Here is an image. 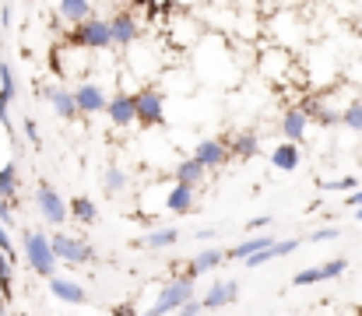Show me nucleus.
<instances>
[{
  "label": "nucleus",
  "mask_w": 362,
  "mask_h": 316,
  "mask_svg": "<svg viewBox=\"0 0 362 316\" xmlns=\"http://www.w3.org/2000/svg\"><path fill=\"white\" fill-rule=\"evenodd\" d=\"M21 253H25V264L39 274V278H57V257L49 250V235L42 228H25L21 235Z\"/></svg>",
  "instance_id": "obj_1"
},
{
  "label": "nucleus",
  "mask_w": 362,
  "mask_h": 316,
  "mask_svg": "<svg viewBox=\"0 0 362 316\" xmlns=\"http://www.w3.org/2000/svg\"><path fill=\"white\" fill-rule=\"evenodd\" d=\"M190 299H194V281L180 274V278H173V281H165V285L158 288V299L148 306L144 316H176L180 306L190 303Z\"/></svg>",
  "instance_id": "obj_2"
},
{
  "label": "nucleus",
  "mask_w": 362,
  "mask_h": 316,
  "mask_svg": "<svg viewBox=\"0 0 362 316\" xmlns=\"http://www.w3.org/2000/svg\"><path fill=\"white\" fill-rule=\"evenodd\" d=\"M67 42H71V46H81V49H110V46H113V42H110V25H106V18H88V21L74 25V28L67 32Z\"/></svg>",
  "instance_id": "obj_3"
},
{
  "label": "nucleus",
  "mask_w": 362,
  "mask_h": 316,
  "mask_svg": "<svg viewBox=\"0 0 362 316\" xmlns=\"http://www.w3.org/2000/svg\"><path fill=\"white\" fill-rule=\"evenodd\" d=\"M49 250H53L57 264H60V260H64V264H92V260H95V250H92L85 239H74V235H67V232L49 235Z\"/></svg>",
  "instance_id": "obj_4"
},
{
  "label": "nucleus",
  "mask_w": 362,
  "mask_h": 316,
  "mask_svg": "<svg viewBox=\"0 0 362 316\" xmlns=\"http://www.w3.org/2000/svg\"><path fill=\"white\" fill-rule=\"evenodd\" d=\"M165 119V99L158 88H141L134 92V123L141 127H158Z\"/></svg>",
  "instance_id": "obj_5"
},
{
  "label": "nucleus",
  "mask_w": 362,
  "mask_h": 316,
  "mask_svg": "<svg viewBox=\"0 0 362 316\" xmlns=\"http://www.w3.org/2000/svg\"><path fill=\"white\" fill-rule=\"evenodd\" d=\"M190 158H194L204 172H208V169H222V165H229V148H226L222 137H204V141H197V148H194Z\"/></svg>",
  "instance_id": "obj_6"
},
{
  "label": "nucleus",
  "mask_w": 362,
  "mask_h": 316,
  "mask_svg": "<svg viewBox=\"0 0 362 316\" xmlns=\"http://www.w3.org/2000/svg\"><path fill=\"white\" fill-rule=\"evenodd\" d=\"M35 204H39V211H42L46 225H64V221H67V201H64L49 183H39V190H35Z\"/></svg>",
  "instance_id": "obj_7"
},
{
  "label": "nucleus",
  "mask_w": 362,
  "mask_h": 316,
  "mask_svg": "<svg viewBox=\"0 0 362 316\" xmlns=\"http://www.w3.org/2000/svg\"><path fill=\"white\" fill-rule=\"evenodd\" d=\"M18 99V81H14V67L7 60H0V127L11 134L14 123H11V103Z\"/></svg>",
  "instance_id": "obj_8"
},
{
  "label": "nucleus",
  "mask_w": 362,
  "mask_h": 316,
  "mask_svg": "<svg viewBox=\"0 0 362 316\" xmlns=\"http://www.w3.org/2000/svg\"><path fill=\"white\" fill-rule=\"evenodd\" d=\"M71 99H74V109H78V112H88V116H92V112H106V103H110L106 92H103L95 81L74 85V88H71Z\"/></svg>",
  "instance_id": "obj_9"
},
{
  "label": "nucleus",
  "mask_w": 362,
  "mask_h": 316,
  "mask_svg": "<svg viewBox=\"0 0 362 316\" xmlns=\"http://www.w3.org/2000/svg\"><path fill=\"white\" fill-rule=\"evenodd\" d=\"M236 295H240V285L236 281H215L211 288H208V295L201 299V310H222V306H233L236 303Z\"/></svg>",
  "instance_id": "obj_10"
},
{
  "label": "nucleus",
  "mask_w": 362,
  "mask_h": 316,
  "mask_svg": "<svg viewBox=\"0 0 362 316\" xmlns=\"http://www.w3.org/2000/svg\"><path fill=\"white\" fill-rule=\"evenodd\" d=\"M106 25H110V42H113V46H130V42L137 39V18H134L130 11H120V14L110 18Z\"/></svg>",
  "instance_id": "obj_11"
},
{
  "label": "nucleus",
  "mask_w": 362,
  "mask_h": 316,
  "mask_svg": "<svg viewBox=\"0 0 362 316\" xmlns=\"http://www.w3.org/2000/svg\"><path fill=\"white\" fill-rule=\"evenodd\" d=\"M49 292L60 299V303H67V306H85L88 303V292L78 285V281H71V278H49Z\"/></svg>",
  "instance_id": "obj_12"
},
{
  "label": "nucleus",
  "mask_w": 362,
  "mask_h": 316,
  "mask_svg": "<svg viewBox=\"0 0 362 316\" xmlns=\"http://www.w3.org/2000/svg\"><path fill=\"white\" fill-rule=\"evenodd\" d=\"M42 99L53 105V112H57L60 119H74V116H78L74 99H71V88H64V85H46V88H42Z\"/></svg>",
  "instance_id": "obj_13"
},
{
  "label": "nucleus",
  "mask_w": 362,
  "mask_h": 316,
  "mask_svg": "<svg viewBox=\"0 0 362 316\" xmlns=\"http://www.w3.org/2000/svg\"><path fill=\"white\" fill-rule=\"evenodd\" d=\"M306 116H303V109L299 105H288L285 109V116H281V137H285V144H299L303 137H306Z\"/></svg>",
  "instance_id": "obj_14"
},
{
  "label": "nucleus",
  "mask_w": 362,
  "mask_h": 316,
  "mask_svg": "<svg viewBox=\"0 0 362 316\" xmlns=\"http://www.w3.org/2000/svg\"><path fill=\"white\" fill-rule=\"evenodd\" d=\"M292 250H299V239H274L271 246H264L260 253H253L250 260H246V267L253 271V267H264V264H271V260H278V257H288Z\"/></svg>",
  "instance_id": "obj_15"
},
{
  "label": "nucleus",
  "mask_w": 362,
  "mask_h": 316,
  "mask_svg": "<svg viewBox=\"0 0 362 316\" xmlns=\"http://www.w3.org/2000/svg\"><path fill=\"white\" fill-rule=\"evenodd\" d=\"M57 14H60V21L64 25H81V21H88V18H95V7L88 4V0H60L57 4Z\"/></svg>",
  "instance_id": "obj_16"
},
{
  "label": "nucleus",
  "mask_w": 362,
  "mask_h": 316,
  "mask_svg": "<svg viewBox=\"0 0 362 316\" xmlns=\"http://www.w3.org/2000/svg\"><path fill=\"white\" fill-rule=\"evenodd\" d=\"M226 148H229V158H253L260 151V137L253 130H243V134H233V137H222Z\"/></svg>",
  "instance_id": "obj_17"
},
{
  "label": "nucleus",
  "mask_w": 362,
  "mask_h": 316,
  "mask_svg": "<svg viewBox=\"0 0 362 316\" xmlns=\"http://www.w3.org/2000/svg\"><path fill=\"white\" fill-rule=\"evenodd\" d=\"M106 116H110L113 127H130V123H134V95H130V92L113 95V99L106 103Z\"/></svg>",
  "instance_id": "obj_18"
},
{
  "label": "nucleus",
  "mask_w": 362,
  "mask_h": 316,
  "mask_svg": "<svg viewBox=\"0 0 362 316\" xmlns=\"http://www.w3.org/2000/svg\"><path fill=\"white\" fill-rule=\"evenodd\" d=\"M271 165L274 169H281V172H296L299 165H303V148L299 144H278V148H271Z\"/></svg>",
  "instance_id": "obj_19"
},
{
  "label": "nucleus",
  "mask_w": 362,
  "mask_h": 316,
  "mask_svg": "<svg viewBox=\"0 0 362 316\" xmlns=\"http://www.w3.org/2000/svg\"><path fill=\"white\" fill-rule=\"evenodd\" d=\"M288 67H292V57H288L285 49H267V53H260V71H264L271 81H281Z\"/></svg>",
  "instance_id": "obj_20"
},
{
  "label": "nucleus",
  "mask_w": 362,
  "mask_h": 316,
  "mask_svg": "<svg viewBox=\"0 0 362 316\" xmlns=\"http://www.w3.org/2000/svg\"><path fill=\"white\" fill-rule=\"evenodd\" d=\"M226 260V250H201L190 264H187V271H183V278H197V274H204V271H215L218 264Z\"/></svg>",
  "instance_id": "obj_21"
},
{
  "label": "nucleus",
  "mask_w": 362,
  "mask_h": 316,
  "mask_svg": "<svg viewBox=\"0 0 362 316\" xmlns=\"http://www.w3.org/2000/svg\"><path fill=\"white\" fill-rule=\"evenodd\" d=\"M271 242H274V239H271L267 232H260V235H246L240 246L226 250V260H243V264H246L253 253H260V250H264V246H271Z\"/></svg>",
  "instance_id": "obj_22"
},
{
  "label": "nucleus",
  "mask_w": 362,
  "mask_h": 316,
  "mask_svg": "<svg viewBox=\"0 0 362 316\" xmlns=\"http://www.w3.org/2000/svg\"><path fill=\"white\" fill-rule=\"evenodd\" d=\"M165 211H173V214H190L194 211V187H173L169 194H165Z\"/></svg>",
  "instance_id": "obj_23"
},
{
  "label": "nucleus",
  "mask_w": 362,
  "mask_h": 316,
  "mask_svg": "<svg viewBox=\"0 0 362 316\" xmlns=\"http://www.w3.org/2000/svg\"><path fill=\"white\" fill-rule=\"evenodd\" d=\"M74 214V221H81V225H95L99 221V208H95V201L92 197H74L71 204H67V218Z\"/></svg>",
  "instance_id": "obj_24"
},
{
  "label": "nucleus",
  "mask_w": 362,
  "mask_h": 316,
  "mask_svg": "<svg viewBox=\"0 0 362 316\" xmlns=\"http://www.w3.org/2000/svg\"><path fill=\"white\" fill-rule=\"evenodd\" d=\"M141 242H144L148 250H169V246L180 242V228H173V225H165V228H151Z\"/></svg>",
  "instance_id": "obj_25"
},
{
  "label": "nucleus",
  "mask_w": 362,
  "mask_h": 316,
  "mask_svg": "<svg viewBox=\"0 0 362 316\" xmlns=\"http://www.w3.org/2000/svg\"><path fill=\"white\" fill-rule=\"evenodd\" d=\"M18 162H7L4 169H0V197L4 201H11V204H18Z\"/></svg>",
  "instance_id": "obj_26"
},
{
  "label": "nucleus",
  "mask_w": 362,
  "mask_h": 316,
  "mask_svg": "<svg viewBox=\"0 0 362 316\" xmlns=\"http://www.w3.org/2000/svg\"><path fill=\"white\" fill-rule=\"evenodd\" d=\"M204 176H208V172H204L194 158H187V162L176 165V183H180V187H194V190H197V183H201Z\"/></svg>",
  "instance_id": "obj_27"
},
{
  "label": "nucleus",
  "mask_w": 362,
  "mask_h": 316,
  "mask_svg": "<svg viewBox=\"0 0 362 316\" xmlns=\"http://www.w3.org/2000/svg\"><path fill=\"white\" fill-rule=\"evenodd\" d=\"M127 172H123L120 165H106V172H103V190L106 194H123L127 190Z\"/></svg>",
  "instance_id": "obj_28"
},
{
  "label": "nucleus",
  "mask_w": 362,
  "mask_h": 316,
  "mask_svg": "<svg viewBox=\"0 0 362 316\" xmlns=\"http://www.w3.org/2000/svg\"><path fill=\"white\" fill-rule=\"evenodd\" d=\"M0 295H4V303H11V295H14V271L4 253H0Z\"/></svg>",
  "instance_id": "obj_29"
},
{
  "label": "nucleus",
  "mask_w": 362,
  "mask_h": 316,
  "mask_svg": "<svg viewBox=\"0 0 362 316\" xmlns=\"http://www.w3.org/2000/svg\"><path fill=\"white\" fill-rule=\"evenodd\" d=\"M349 271V260L345 257H334V260H327V264H320V281H331V278H341Z\"/></svg>",
  "instance_id": "obj_30"
},
{
  "label": "nucleus",
  "mask_w": 362,
  "mask_h": 316,
  "mask_svg": "<svg viewBox=\"0 0 362 316\" xmlns=\"http://www.w3.org/2000/svg\"><path fill=\"white\" fill-rule=\"evenodd\" d=\"M317 281H320V267H303V271L292 274V285H296V288H310V285H317Z\"/></svg>",
  "instance_id": "obj_31"
},
{
  "label": "nucleus",
  "mask_w": 362,
  "mask_h": 316,
  "mask_svg": "<svg viewBox=\"0 0 362 316\" xmlns=\"http://www.w3.org/2000/svg\"><path fill=\"white\" fill-rule=\"evenodd\" d=\"M341 123L352 127V130H362V105L359 103H349L341 109Z\"/></svg>",
  "instance_id": "obj_32"
},
{
  "label": "nucleus",
  "mask_w": 362,
  "mask_h": 316,
  "mask_svg": "<svg viewBox=\"0 0 362 316\" xmlns=\"http://www.w3.org/2000/svg\"><path fill=\"white\" fill-rule=\"evenodd\" d=\"M0 253L7 257V264H14L18 260V250H14V242H11V232L0 225Z\"/></svg>",
  "instance_id": "obj_33"
},
{
  "label": "nucleus",
  "mask_w": 362,
  "mask_h": 316,
  "mask_svg": "<svg viewBox=\"0 0 362 316\" xmlns=\"http://www.w3.org/2000/svg\"><path fill=\"white\" fill-rule=\"evenodd\" d=\"M324 190H327V194H334V190H356V176H341V180H331V183H324Z\"/></svg>",
  "instance_id": "obj_34"
},
{
  "label": "nucleus",
  "mask_w": 362,
  "mask_h": 316,
  "mask_svg": "<svg viewBox=\"0 0 362 316\" xmlns=\"http://www.w3.org/2000/svg\"><path fill=\"white\" fill-rule=\"evenodd\" d=\"M0 225H4V228H11V225H14V204H11V201H4V197H0Z\"/></svg>",
  "instance_id": "obj_35"
},
{
  "label": "nucleus",
  "mask_w": 362,
  "mask_h": 316,
  "mask_svg": "<svg viewBox=\"0 0 362 316\" xmlns=\"http://www.w3.org/2000/svg\"><path fill=\"white\" fill-rule=\"evenodd\" d=\"M21 127H25L28 144H35V148H39V127H35V119H32V116H25V123H21Z\"/></svg>",
  "instance_id": "obj_36"
},
{
  "label": "nucleus",
  "mask_w": 362,
  "mask_h": 316,
  "mask_svg": "<svg viewBox=\"0 0 362 316\" xmlns=\"http://www.w3.org/2000/svg\"><path fill=\"white\" fill-rule=\"evenodd\" d=\"M310 239H313V242H331V239H338V228H334V225H327V228H317Z\"/></svg>",
  "instance_id": "obj_37"
},
{
  "label": "nucleus",
  "mask_w": 362,
  "mask_h": 316,
  "mask_svg": "<svg viewBox=\"0 0 362 316\" xmlns=\"http://www.w3.org/2000/svg\"><path fill=\"white\" fill-rule=\"evenodd\" d=\"M271 221H274L271 214H260V218H253V221H246V225H250V232H253V235H260V232H264Z\"/></svg>",
  "instance_id": "obj_38"
},
{
  "label": "nucleus",
  "mask_w": 362,
  "mask_h": 316,
  "mask_svg": "<svg viewBox=\"0 0 362 316\" xmlns=\"http://www.w3.org/2000/svg\"><path fill=\"white\" fill-rule=\"evenodd\" d=\"M176 316H201V299H190V303H183Z\"/></svg>",
  "instance_id": "obj_39"
},
{
  "label": "nucleus",
  "mask_w": 362,
  "mask_h": 316,
  "mask_svg": "<svg viewBox=\"0 0 362 316\" xmlns=\"http://www.w3.org/2000/svg\"><path fill=\"white\" fill-rule=\"evenodd\" d=\"M345 204H349V208H356V211H359V208H362V190H356V194H349V197H345Z\"/></svg>",
  "instance_id": "obj_40"
},
{
  "label": "nucleus",
  "mask_w": 362,
  "mask_h": 316,
  "mask_svg": "<svg viewBox=\"0 0 362 316\" xmlns=\"http://www.w3.org/2000/svg\"><path fill=\"white\" fill-rule=\"evenodd\" d=\"M113 316H134V310H130V306H117V310H113Z\"/></svg>",
  "instance_id": "obj_41"
},
{
  "label": "nucleus",
  "mask_w": 362,
  "mask_h": 316,
  "mask_svg": "<svg viewBox=\"0 0 362 316\" xmlns=\"http://www.w3.org/2000/svg\"><path fill=\"white\" fill-rule=\"evenodd\" d=\"M7 313V303H4V295H0V316Z\"/></svg>",
  "instance_id": "obj_42"
},
{
  "label": "nucleus",
  "mask_w": 362,
  "mask_h": 316,
  "mask_svg": "<svg viewBox=\"0 0 362 316\" xmlns=\"http://www.w3.org/2000/svg\"><path fill=\"white\" fill-rule=\"evenodd\" d=\"M356 103H359V105H362V88H359V92H356Z\"/></svg>",
  "instance_id": "obj_43"
},
{
  "label": "nucleus",
  "mask_w": 362,
  "mask_h": 316,
  "mask_svg": "<svg viewBox=\"0 0 362 316\" xmlns=\"http://www.w3.org/2000/svg\"><path fill=\"white\" fill-rule=\"evenodd\" d=\"M356 221H362V208H359V211H356Z\"/></svg>",
  "instance_id": "obj_44"
}]
</instances>
